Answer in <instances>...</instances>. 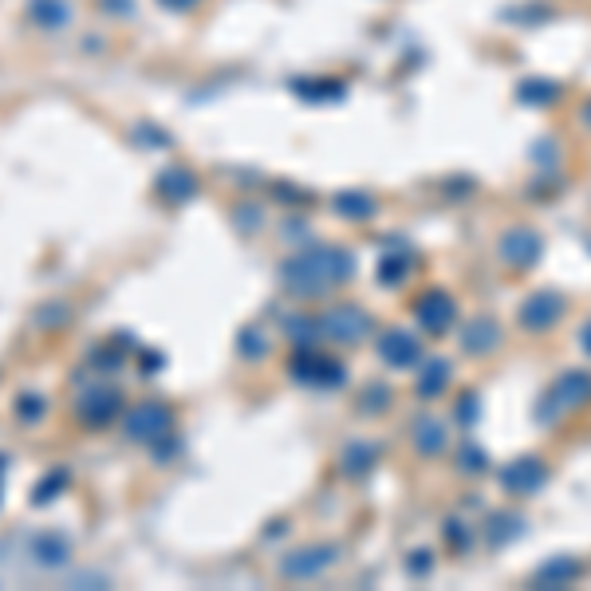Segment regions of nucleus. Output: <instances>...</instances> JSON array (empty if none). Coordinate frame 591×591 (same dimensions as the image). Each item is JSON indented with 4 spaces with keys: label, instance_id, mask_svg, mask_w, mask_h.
I'll return each instance as SVG.
<instances>
[{
    "label": "nucleus",
    "instance_id": "aec40b11",
    "mask_svg": "<svg viewBox=\"0 0 591 591\" xmlns=\"http://www.w3.org/2000/svg\"><path fill=\"white\" fill-rule=\"evenodd\" d=\"M477 418H481V394L469 391L458 398V426L461 430H473L477 426Z\"/></svg>",
    "mask_w": 591,
    "mask_h": 591
},
{
    "label": "nucleus",
    "instance_id": "0eeeda50",
    "mask_svg": "<svg viewBox=\"0 0 591 591\" xmlns=\"http://www.w3.org/2000/svg\"><path fill=\"white\" fill-rule=\"evenodd\" d=\"M316 328L324 331V335H331L335 343H359L363 335H371V316L359 304H339V308H331Z\"/></svg>",
    "mask_w": 591,
    "mask_h": 591
},
{
    "label": "nucleus",
    "instance_id": "f03ea898",
    "mask_svg": "<svg viewBox=\"0 0 591 591\" xmlns=\"http://www.w3.org/2000/svg\"><path fill=\"white\" fill-rule=\"evenodd\" d=\"M591 406V371H564L548 391L536 398L532 406V422L536 426H556L568 414H580Z\"/></svg>",
    "mask_w": 591,
    "mask_h": 591
},
{
    "label": "nucleus",
    "instance_id": "6e6552de",
    "mask_svg": "<svg viewBox=\"0 0 591 591\" xmlns=\"http://www.w3.org/2000/svg\"><path fill=\"white\" fill-rule=\"evenodd\" d=\"M501 343H505V324H501L497 316H489V312L473 316V320L461 328V351H465V355H473V359L493 355Z\"/></svg>",
    "mask_w": 591,
    "mask_h": 591
},
{
    "label": "nucleus",
    "instance_id": "20e7f679",
    "mask_svg": "<svg viewBox=\"0 0 591 591\" xmlns=\"http://www.w3.org/2000/svg\"><path fill=\"white\" fill-rule=\"evenodd\" d=\"M568 312V296L556 292V288H540V292H528L517 308V324L528 331V335H544L552 331Z\"/></svg>",
    "mask_w": 591,
    "mask_h": 591
},
{
    "label": "nucleus",
    "instance_id": "b1692460",
    "mask_svg": "<svg viewBox=\"0 0 591 591\" xmlns=\"http://www.w3.org/2000/svg\"><path fill=\"white\" fill-rule=\"evenodd\" d=\"M576 343H580V351H584V355L591 359V320H584V324H580V331H576Z\"/></svg>",
    "mask_w": 591,
    "mask_h": 591
},
{
    "label": "nucleus",
    "instance_id": "4468645a",
    "mask_svg": "<svg viewBox=\"0 0 591 591\" xmlns=\"http://www.w3.org/2000/svg\"><path fill=\"white\" fill-rule=\"evenodd\" d=\"M335 552L339 548H304V552H296L288 564H284V572L288 576H296V580H308V576H316V572H324L328 564H335Z\"/></svg>",
    "mask_w": 591,
    "mask_h": 591
},
{
    "label": "nucleus",
    "instance_id": "412c9836",
    "mask_svg": "<svg viewBox=\"0 0 591 591\" xmlns=\"http://www.w3.org/2000/svg\"><path fill=\"white\" fill-rule=\"evenodd\" d=\"M36 16H44L40 24H48V28L67 24V4L64 0H36Z\"/></svg>",
    "mask_w": 591,
    "mask_h": 591
},
{
    "label": "nucleus",
    "instance_id": "dca6fc26",
    "mask_svg": "<svg viewBox=\"0 0 591 591\" xmlns=\"http://www.w3.org/2000/svg\"><path fill=\"white\" fill-rule=\"evenodd\" d=\"M375 461H379V446L355 442V446H347V450H343V473H351V477H363V473H367Z\"/></svg>",
    "mask_w": 591,
    "mask_h": 591
},
{
    "label": "nucleus",
    "instance_id": "6ab92c4d",
    "mask_svg": "<svg viewBox=\"0 0 591 591\" xmlns=\"http://www.w3.org/2000/svg\"><path fill=\"white\" fill-rule=\"evenodd\" d=\"M410 264H414V257L410 253H394V257H387V261L379 264V280L383 284H402L406 280V272H410Z\"/></svg>",
    "mask_w": 591,
    "mask_h": 591
},
{
    "label": "nucleus",
    "instance_id": "2eb2a0df",
    "mask_svg": "<svg viewBox=\"0 0 591 591\" xmlns=\"http://www.w3.org/2000/svg\"><path fill=\"white\" fill-rule=\"evenodd\" d=\"M517 99L521 103H536V107H548V103L560 99V83H552V79H521Z\"/></svg>",
    "mask_w": 591,
    "mask_h": 591
},
{
    "label": "nucleus",
    "instance_id": "9d476101",
    "mask_svg": "<svg viewBox=\"0 0 591 591\" xmlns=\"http://www.w3.org/2000/svg\"><path fill=\"white\" fill-rule=\"evenodd\" d=\"M584 576V564L576 560V556H548L536 572H532V588H540V591H560V588H568V584H576Z\"/></svg>",
    "mask_w": 591,
    "mask_h": 591
},
{
    "label": "nucleus",
    "instance_id": "a211bd4d",
    "mask_svg": "<svg viewBox=\"0 0 591 591\" xmlns=\"http://www.w3.org/2000/svg\"><path fill=\"white\" fill-rule=\"evenodd\" d=\"M458 469H461V473H473V477H481V473H489V454H485L481 446L465 442V446L458 450Z\"/></svg>",
    "mask_w": 591,
    "mask_h": 591
},
{
    "label": "nucleus",
    "instance_id": "393cba45",
    "mask_svg": "<svg viewBox=\"0 0 591 591\" xmlns=\"http://www.w3.org/2000/svg\"><path fill=\"white\" fill-rule=\"evenodd\" d=\"M166 8H174V12H186V8H197V0H162Z\"/></svg>",
    "mask_w": 591,
    "mask_h": 591
},
{
    "label": "nucleus",
    "instance_id": "ddd939ff",
    "mask_svg": "<svg viewBox=\"0 0 591 591\" xmlns=\"http://www.w3.org/2000/svg\"><path fill=\"white\" fill-rule=\"evenodd\" d=\"M525 513H493L489 517V525H485V536H489V548H505V544H513V540H521L525 536Z\"/></svg>",
    "mask_w": 591,
    "mask_h": 591
},
{
    "label": "nucleus",
    "instance_id": "4be33fe9",
    "mask_svg": "<svg viewBox=\"0 0 591 591\" xmlns=\"http://www.w3.org/2000/svg\"><path fill=\"white\" fill-rule=\"evenodd\" d=\"M446 536H450V544H454V548H465V544L473 540V532L461 525V521H446Z\"/></svg>",
    "mask_w": 591,
    "mask_h": 591
},
{
    "label": "nucleus",
    "instance_id": "423d86ee",
    "mask_svg": "<svg viewBox=\"0 0 591 591\" xmlns=\"http://www.w3.org/2000/svg\"><path fill=\"white\" fill-rule=\"evenodd\" d=\"M414 320H418V328L426 331V335H446V331L458 324V304H454L450 292L430 288V292L418 296V304H414Z\"/></svg>",
    "mask_w": 591,
    "mask_h": 591
},
{
    "label": "nucleus",
    "instance_id": "7ed1b4c3",
    "mask_svg": "<svg viewBox=\"0 0 591 591\" xmlns=\"http://www.w3.org/2000/svg\"><path fill=\"white\" fill-rule=\"evenodd\" d=\"M552 481V465L540 458V454H517L513 461H505L497 469V485L505 497H517V501H528V497H540Z\"/></svg>",
    "mask_w": 591,
    "mask_h": 591
},
{
    "label": "nucleus",
    "instance_id": "f3484780",
    "mask_svg": "<svg viewBox=\"0 0 591 591\" xmlns=\"http://www.w3.org/2000/svg\"><path fill=\"white\" fill-rule=\"evenodd\" d=\"M335 205H339V213L351 217V221H367V217L375 213V201H371L367 194H339L335 197Z\"/></svg>",
    "mask_w": 591,
    "mask_h": 591
},
{
    "label": "nucleus",
    "instance_id": "f257e3e1",
    "mask_svg": "<svg viewBox=\"0 0 591 591\" xmlns=\"http://www.w3.org/2000/svg\"><path fill=\"white\" fill-rule=\"evenodd\" d=\"M351 272H355L351 253L320 245V249H308L284 264V284L300 296H324L331 288H339L343 280H351Z\"/></svg>",
    "mask_w": 591,
    "mask_h": 591
},
{
    "label": "nucleus",
    "instance_id": "f8f14e48",
    "mask_svg": "<svg viewBox=\"0 0 591 591\" xmlns=\"http://www.w3.org/2000/svg\"><path fill=\"white\" fill-rule=\"evenodd\" d=\"M446 446H450L446 422H442V418H418V426H414V450H418L422 458H442Z\"/></svg>",
    "mask_w": 591,
    "mask_h": 591
},
{
    "label": "nucleus",
    "instance_id": "5701e85b",
    "mask_svg": "<svg viewBox=\"0 0 591 591\" xmlns=\"http://www.w3.org/2000/svg\"><path fill=\"white\" fill-rule=\"evenodd\" d=\"M430 564H434V556H430V552H414V560H406V568H410L414 576H426V572H430Z\"/></svg>",
    "mask_w": 591,
    "mask_h": 591
},
{
    "label": "nucleus",
    "instance_id": "a878e982",
    "mask_svg": "<svg viewBox=\"0 0 591 591\" xmlns=\"http://www.w3.org/2000/svg\"><path fill=\"white\" fill-rule=\"evenodd\" d=\"M580 119H584V127H588V131H591V99H588V103H584V111H580Z\"/></svg>",
    "mask_w": 591,
    "mask_h": 591
},
{
    "label": "nucleus",
    "instance_id": "1a4fd4ad",
    "mask_svg": "<svg viewBox=\"0 0 591 591\" xmlns=\"http://www.w3.org/2000/svg\"><path fill=\"white\" fill-rule=\"evenodd\" d=\"M379 359L394 371H410L422 363V339L402 328H391L379 335Z\"/></svg>",
    "mask_w": 591,
    "mask_h": 591
},
{
    "label": "nucleus",
    "instance_id": "9b49d317",
    "mask_svg": "<svg viewBox=\"0 0 591 591\" xmlns=\"http://www.w3.org/2000/svg\"><path fill=\"white\" fill-rule=\"evenodd\" d=\"M450 383H454V363L450 359H426L418 367V398L434 402V398H442L450 391Z\"/></svg>",
    "mask_w": 591,
    "mask_h": 591
},
{
    "label": "nucleus",
    "instance_id": "39448f33",
    "mask_svg": "<svg viewBox=\"0 0 591 591\" xmlns=\"http://www.w3.org/2000/svg\"><path fill=\"white\" fill-rule=\"evenodd\" d=\"M497 257L509 264V268H517V272H528V268H536L540 257H544V237L532 225H513V229L501 233Z\"/></svg>",
    "mask_w": 591,
    "mask_h": 591
}]
</instances>
